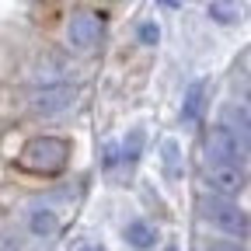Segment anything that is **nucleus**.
Listing matches in <instances>:
<instances>
[{"mask_svg": "<svg viewBox=\"0 0 251 251\" xmlns=\"http://www.w3.org/2000/svg\"><path fill=\"white\" fill-rule=\"evenodd\" d=\"M63 161H67V143L52 140V136L31 140L21 150V164L31 168V171H56V168H63Z\"/></svg>", "mask_w": 251, "mask_h": 251, "instance_id": "obj_2", "label": "nucleus"}, {"mask_svg": "<svg viewBox=\"0 0 251 251\" xmlns=\"http://www.w3.org/2000/svg\"><path fill=\"white\" fill-rule=\"evenodd\" d=\"M126 237H129V244H133V248H140V251H143V248H150V244L157 241V237H153V230L143 224V220H133V224L126 227Z\"/></svg>", "mask_w": 251, "mask_h": 251, "instance_id": "obj_9", "label": "nucleus"}, {"mask_svg": "<svg viewBox=\"0 0 251 251\" xmlns=\"http://www.w3.org/2000/svg\"><path fill=\"white\" fill-rule=\"evenodd\" d=\"M224 126H230V129L244 140V143H251V105L241 98V101H234V105H227V122Z\"/></svg>", "mask_w": 251, "mask_h": 251, "instance_id": "obj_7", "label": "nucleus"}, {"mask_svg": "<svg viewBox=\"0 0 251 251\" xmlns=\"http://www.w3.org/2000/svg\"><path fill=\"white\" fill-rule=\"evenodd\" d=\"M234 14H237V7H230V4H209V18H216V21H234Z\"/></svg>", "mask_w": 251, "mask_h": 251, "instance_id": "obj_12", "label": "nucleus"}, {"mask_svg": "<svg viewBox=\"0 0 251 251\" xmlns=\"http://www.w3.org/2000/svg\"><path fill=\"white\" fill-rule=\"evenodd\" d=\"M209 251H244V248H237V244H213Z\"/></svg>", "mask_w": 251, "mask_h": 251, "instance_id": "obj_13", "label": "nucleus"}, {"mask_svg": "<svg viewBox=\"0 0 251 251\" xmlns=\"http://www.w3.org/2000/svg\"><path fill=\"white\" fill-rule=\"evenodd\" d=\"M244 101H248V105H251V91H248V98H244Z\"/></svg>", "mask_w": 251, "mask_h": 251, "instance_id": "obj_15", "label": "nucleus"}, {"mask_svg": "<svg viewBox=\"0 0 251 251\" xmlns=\"http://www.w3.org/2000/svg\"><path fill=\"white\" fill-rule=\"evenodd\" d=\"M80 251H98V248H80Z\"/></svg>", "mask_w": 251, "mask_h": 251, "instance_id": "obj_14", "label": "nucleus"}, {"mask_svg": "<svg viewBox=\"0 0 251 251\" xmlns=\"http://www.w3.org/2000/svg\"><path fill=\"white\" fill-rule=\"evenodd\" d=\"M98 35H101V21L94 14H87V11H77L67 21V42L74 49H94L98 46Z\"/></svg>", "mask_w": 251, "mask_h": 251, "instance_id": "obj_5", "label": "nucleus"}, {"mask_svg": "<svg viewBox=\"0 0 251 251\" xmlns=\"http://www.w3.org/2000/svg\"><path fill=\"white\" fill-rule=\"evenodd\" d=\"M28 227H31V234H39V237L56 234V227H59V216H56L52 209H35V213L28 216Z\"/></svg>", "mask_w": 251, "mask_h": 251, "instance_id": "obj_8", "label": "nucleus"}, {"mask_svg": "<svg viewBox=\"0 0 251 251\" xmlns=\"http://www.w3.org/2000/svg\"><path fill=\"white\" fill-rule=\"evenodd\" d=\"M164 168H168V175H178V143L175 140L164 143Z\"/></svg>", "mask_w": 251, "mask_h": 251, "instance_id": "obj_11", "label": "nucleus"}, {"mask_svg": "<svg viewBox=\"0 0 251 251\" xmlns=\"http://www.w3.org/2000/svg\"><path fill=\"white\" fill-rule=\"evenodd\" d=\"M199 105H202V84L196 80L192 87H188V94H185V108H181V115H185V119H196V115H199Z\"/></svg>", "mask_w": 251, "mask_h": 251, "instance_id": "obj_10", "label": "nucleus"}, {"mask_svg": "<svg viewBox=\"0 0 251 251\" xmlns=\"http://www.w3.org/2000/svg\"><path fill=\"white\" fill-rule=\"evenodd\" d=\"M206 153L213 157V164H234L241 168L244 161V140L230 129V126H213V129H206Z\"/></svg>", "mask_w": 251, "mask_h": 251, "instance_id": "obj_1", "label": "nucleus"}, {"mask_svg": "<svg viewBox=\"0 0 251 251\" xmlns=\"http://www.w3.org/2000/svg\"><path fill=\"white\" fill-rule=\"evenodd\" d=\"M206 185H209V192L216 199H234L241 192V185H244V175L234 164H213L206 171Z\"/></svg>", "mask_w": 251, "mask_h": 251, "instance_id": "obj_6", "label": "nucleus"}, {"mask_svg": "<svg viewBox=\"0 0 251 251\" xmlns=\"http://www.w3.org/2000/svg\"><path fill=\"white\" fill-rule=\"evenodd\" d=\"M74 98H77V87H70V84L39 87L31 94V112L35 115H63V112L74 108Z\"/></svg>", "mask_w": 251, "mask_h": 251, "instance_id": "obj_4", "label": "nucleus"}, {"mask_svg": "<svg viewBox=\"0 0 251 251\" xmlns=\"http://www.w3.org/2000/svg\"><path fill=\"white\" fill-rule=\"evenodd\" d=\"M206 220L216 227V230H224V234H230V237H244L248 230H251V220H248V213H241L230 199H206Z\"/></svg>", "mask_w": 251, "mask_h": 251, "instance_id": "obj_3", "label": "nucleus"}]
</instances>
